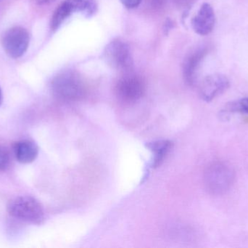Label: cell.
<instances>
[{
	"label": "cell",
	"instance_id": "6da1fadb",
	"mask_svg": "<svg viewBox=\"0 0 248 248\" xmlns=\"http://www.w3.org/2000/svg\"><path fill=\"white\" fill-rule=\"evenodd\" d=\"M234 179L235 173L230 164L225 162H215L205 170L204 182L210 194L218 196L231 189Z\"/></svg>",
	"mask_w": 248,
	"mask_h": 248
},
{
	"label": "cell",
	"instance_id": "7a4b0ae2",
	"mask_svg": "<svg viewBox=\"0 0 248 248\" xmlns=\"http://www.w3.org/2000/svg\"><path fill=\"white\" fill-rule=\"evenodd\" d=\"M54 95L64 101H77L85 95V86L81 77L74 71L61 73L52 83Z\"/></svg>",
	"mask_w": 248,
	"mask_h": 248
},
{
	"label": "cell",
	"instance_id": "3957f363",
	"mask_svg": "<svg viewBox=\"0 0 248 248\" xmlns=\"http://www.w3.org/2000/svg\"><path fill=\"white\" fill-rule=\"evenodd\" d=\"M7 212L16 219L40 225L45 220L42 204L32 197H17L7 204Z\"/></svg>",
	"mask_w": 248,
	"mask_h": 248
},
{
	"label": "cell",
	"instance_id": "277c9868",
	"mask_svg": "<svg viewBox=\"0 0 248 248\" xmlns=\"http://www.w3.org/2000/svg\"><path fill=\"white\" fill-rule=\"evenodd\" d=\"M97 10L94 0H65L55 10L51 21L52 30L58 29L64 21L74 13H81L90 17Z\"/></svg>",
	"mask_w": 248,
	"mask_h": 248
},
{
	"label": "cell",
	"instance_id": "5b68a950",
	"mask_svg": "<svg viewBox=\"0 0 248 248\" xmlns=\"http://www.w3.org/2000/svg\"><path fill=\"white\" fill-rule=\"evenodd\" d=\"M29 41L30 37L27 30L17 26L4 32L1 38V45L7 55L13 58H18L27 50Z\"/></svg>",
	"mask_w": 248,
	"mask_h": 248
},
{
	"label": "cell",
	"instance_id": "8992f818",
	"mask_svg": "<svg viewBox=\"0 0 248 248\" xmlns=\"http://www.w3.org/2000/svg\"><path fill=\"white\" fill-rule=\"evenodd\" d=\"M105 58L108 64L120 71H129L133 66L129 47L123 41L115 39L105 50Z\"/></svg>",
	"mask_w": 248,
	"mask_h": 248
},
{
	"label": "cell",
	"instance_id": "52a82bcc",
	"mask_svg": "<svg viewBox=\"0 0 248 248\" xmlns=\"http://www.w3.org/2000/svg\"><path fill=\"white\" fill-rule=\"evenodd\" d=\"M118 97L125 103H134L141 99L145 91L144 83L136 76H126L118 82Z\"/></svg>",
	"mask_w": 248,
	"mask_h": 248
},
{
	"label": "cell",
	"instance_id": "ba28073f",
	"mask_svg": "<svg viewBox=\"0 0 248 248\" xmlns=\"http://www.w3.org/2000/svg\"><path fill=\"white\" fill-rule=\"evenodd\" d=\"M230 87V81L224 74H214L204 79L200 87V95L205 101L210 102Z\"/></svg>",
	"mask_w": 248,
	"mask_h": 248
},
{
	"label": "cell",
	"instance_id": "9c48e42d",
	"mask_svg": "<svg viewBox=\"0 0 248 248\" xmlns=\"http://www.w3.org/2000/svg\"><path fill=\"white\" fill-rule=\"evenodd\" d=\"M215 23V13L212 6L204 3L192 18V26L198 34L205 36L214 30Z\"/></svg>",
	"mask_w": 248,
	"mask_h": 248
},
{
	"label": "cell",
	"instance_id": "30bf717a",
	"mask_svg": "<svg viewBox=\"0 0 248 248\" xmlns=\"http://www.w3.org/2000/svg\"><path fill=\"white\" fill-rule=\"evenodd\" d=\"M13 151L17 162L22 164H29L38 157L39 147L33 141L22 140L15 143Z\"/></svg>",
	"mask_w": 248,
	"mask_h": 248
},
{
	"label": "cell",
	"instance_id": "8fae6325",
	"mask_svg": "<svg viewBox=\"0 0 248 248\" xmlns=\"http://www.w3.org/2000/svg\"><path fill=\"white\" fill-rule=\"evenodd\" d=\"M207 54L206 50H199L188 57L185 61L183 67L184 78L186 84L192 85L196 80L197 73L200 64Z\"/></svg>",
	"mask_w": 248,
	"mask_h": 248
},
{
	"label": "cell",
	"instance_id": "7c38bea8",
	"mask_svg": "<svg viewBox=\"0 0 248 248\" xmlns=\"http://www.w3.org/2000/svg\"><path fill=\"white\" fill-rule=\"evenodd\" d=\"M146 147L153 152V158L152 160L151 167L156 168L161 165L164 161L166 156L173 147V143L168 140H160L147 143Z\"/></svg>",
	"mask_w": 248,
	"mask_h": 248
},
{
	"label": "cell",
	"instance_id": "4fadbf2b",
	"mask_svg": "<svg viewBox=\"0 0 248 248\" xmlns=\"http://www.w3.org/2000/svg\"><path fill=\"white\" fill-rule=\"evenodd\" d=\"M10 153L7 149L0 146V171L7 170L10 165Z\"/></svg>",
	"mask_w": 248,
	"mask_h": 248
},
{
	"label": "cell",
	"instance_id": "5bb4252c",
	"mask_svg": "<svg viewBox=\"0 0 248 248\" xmlns=\"http://www.w3.org/2000/svg\"><path fill=\"white\" fill-rule=\"evenodd\" d=\"M232 109L248 115V98L241 99L237 103L233 104Z\"/></svg>",
	"mask_w": 248,
	"mask_h": 248
},
{
	"label": "cell",
	"instance_id": "9a60e30c",
	"mask_svg": "<svg viewBox=\"0 0 248 248\" xmlns=\"http://www.w3.org/2000/svg\"><path fill=\"white\" fill-rule=\"evenodd\" d=\"M141 0H121L124 6L128 9L135 8L140 5Z\"/></svg>",
	"mask_w": 248,
	"mask_h": 248
},
{
	"label": "cell",
	"instance_id": "2e32d148",
	"mask_svg": "<svg viewBox=\"0 0 248 248\" xmlns=\"http://www.w3.org/2000/svg\"><path fill=\"white\" fill-rule=\"evenodd\" d=\"M175 1L179 5L182 6V7H188L192 5L195 2V0H175Z\"/></svg>",
	"mask_w": 248,
	"mask_h": 248
},
{
	"label": "cell",
	"instance_id": "e0dca14e",
	"mask_svg": "<svg viewBox=\"0 0 248 248\" xmlns=\"http://www.w3.org/2000/svg\"><path fill=\"white\" fill-rule=\"evenodd\" d=\"M54 0H35V1L39 4H48V3L52 2Z\"/></svg>",
	"mask_w": 248,
	"mask_h": 248
},
{
	"label": "cell",
	"instance_id": "ac0fdd59",
	"mask_svg": "<svg viewBox=\"0 0 248 248\" xmlns=\"http://www.w3.org/2000/svg\"><path fill=\"white\" fill-rule=\"evenodd\" d=\"M1 102H2V93H1V88H0V106H1Z\"/></svg>",
	"mask_w": 248,
	"mask_h": 248
}]
</instances>
